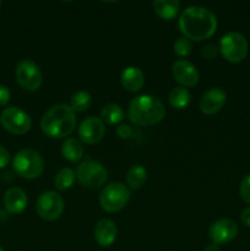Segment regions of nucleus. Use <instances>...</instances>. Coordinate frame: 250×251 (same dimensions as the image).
I'll return each instance as SVG.
<instances>
[{"mask_svg": "<svg viewBox=\"0 0 250 251\" xmlns=\"http://www.w3.org/2000/svg\"><path fill=\"white\" fill-rule=\"evenodd\" d=\"M0 251H5V250H4V248H2L1 245H0Z\"/></svg>", "mask_w": 250, "mask_h": 251, "instance_id": "obj_33", "label": "nucleus"}, {"mask_svg": "<svg viewBox=\"0 0 250 251\" xmlns=\"http://www.w3.org/2000/svg\"><path fill=\"white\" fill-rule=\"evenodd\" d=\"M152 7L161 19L169 21L178 15L180 10V2L178 0H154L152 2Z\"/></svg>", "mask_w": 250, "mask_h": 251, "instance_id": "obj_18", "label": "nucleus"}, {"mask_svg": "<svg viewBox=\"0 0 250 251\" xmlns=\"http://www.w3.org/2000/svg\"><path fill=\"white\" fill-rule=\"evenodd\" d=\"M10 97H11V93L9 88L4 85H0V107L6 105L10 102Z\"/></svg>", "mask_w": 250, "mask_h": 251, "instance_id": "obj_29", "label": "nucleus"}, {"mask_svg": "<svg viewBox=\"0 0 250 251\" xmlns=\"http://www.w3.org/2000/svg\"><path fill=\"white\" fill-rule=\"evenodd\" d=\"M12 168L19 176L24 179H36L44 171V161L41 154L32 149H24L15 154Z\"/></svg>", "mask_w": 250, "mask_h": 251, "instance_id": "obj_4", "label": "nucleus"}, {"mask_svg": "<svg viewBox=\"0 0 250 251\" xmlns=\"http://www.w3.org/2000/svg\"><path fill=\"white\" fill-rule=\"evenodd\" d=\"M218 53H220V48H218L216 44H212V43L205 44V46L202 47V49H201V55H202L205 59H207V60L216 59V56L218 55Z\"/></svg>", "mask_w": 250, "mask_h": 251, "instance_id": "obj_27", "label": "nucleus"}, {"mask_svg": "<svg viewBox=\"0 0 250 251\" xmlns=\"http://www.w3.org/2000/svg\"><path fill=\"white\" fill-rule=\"evenodd\" d=\"M239 194L240 198L250 205V174L244 176L239 186Z\"/></svg>", "mask_w": 250, "mask_h": 251, "instance_id": "obj_26", "label": "nucleus"}, {"mask_svg": "<svg viewBox=\"0 0 250 251\" xmlns=\"http://www.w3.org/2000/svg\"><path fill=\"white\" fill-rule=\"evenodd\" d=\"M105 134L104 123L100 118L88 117L78 126L80 141L86 145H95L103 139Z\"/></svg>", "mask_w": 250, "mask_h": 251, "instance_id": "obj_12", "label": "nucleus"}, {"mask_svg": "<svg viewBox=\"0 0 250 251\" xmlns=\"http://www.w3.org/2000/svg\"><path fill=\"white\" fill-rule=\"evenodd\" d=\"M227 95L225 91L220 87H213L206 91L200 100V110L203 114H216L220 112L225 105Z\"/></svg>", "mask_w": 250, "mask_h": 251, "instance_id": "obj_14", "label": "nucleus"}, {"mask_svg": "<svg viewBox=\"0 0 250 251\" xmlns=\"http://www.w3.org/2000/svg\"><path fill=\"white\" fill-rule=\"evenodd\" d=\"M1 5H2V2H1V1H0V7H1Z\"/></svg>", "mask_w": 250, "mask_h": 251, "instance_id": "obj_34", "label": "nucleus"}, {"mask_svg": "<svg viewBox=\"0 0 250 251\" xmlns=\"http://www.w3.org/2000/svg\"><path fill=\"white\" fill-rule=\"evenodd\" d=\"M166 115V108L157 97L151 95H140L130 102L127 118L139 126H151L162 122Z\"/></svg>", "mask_w": 250, "mask_h": 251, "instance_id": "obj_3", "label": "nucleus"}, {"mask_svg": "<svg viewBox=\"0 0 250 251\" xmlns=\"http://www.w3.org/2000/svg\"><path fill=\"white\" fill-rule=\"evenodd\" d=\"M220 53L227 61L233 64L240 63L248 55V41L239 32H228L220 41Z\"/></svg>", "mask_w": 250, "mask_h": 251, "instance_id": "obj_5", "label": "nucleus"}, {"mask_svg": "<svg viewBox=\"0 0 250 251\" xmlns=\"http://www.w3.org/2000/svg\"><path fill=\"white\" fill-rule=\"evenodd\" d=\"M61 154L66 161L71 163H76L83 156L82 142L75 137H69L61 145Z\"/></svg>", "mask_w": 250, "mask_h": 251, "instance_id": "obj_19", "label": "nucleus"}, {"mask_svg": "<svg viewBox=\"0 0 250 251\" xmlns=\"http://www.w3.org/2000/svg\"><path fill=\"white\" fill-rule=\"evenodd\" d=\"M91 103H92V97L87 91H77L74 93L70 98V107L74 112H85L90 108Z\"/></svg>", "mask_w": 250, "mask_h": 251, "instance_id": "obj_24", "label": "nucleus"}, {"mask_svg": "<svg viewBox=\"0 0 250 251\" xmlns=\"http://www.w3.org/2000/svg\"><path fill=\"white\" fill-rule=\"evenodd\" d=\"M76 127V115L69 104H56L47 110L41 119V129L51 139H63L73 134Z\"/></svg>", "mask_w": 250, "mask_h": 251, "instance_id": "obj_2", "label": "nucleus"}, {"mask_svg": "<svg viewBox=\"0 0 250 251\" xmlns=\"http://www.w3.org/2000/svg\"><path fill=\"white\" fill-rule=\"evenodd\" d=\"M117 135L122 140H127L132 136V129L130 125L122 124L117 127Z\"/></svg>", "mask_w": 250, "mask_h": 251, "instance_id": "obj_28", "label": "nucleus"}, {"mask_svg": "<svg viewBox=\"0 0 250 251\" xmlns=\"http://www.w3.org/2000/svg\"><path fill=\"white\" fill-rule=\"evenodd\" d=\"M240 220H242V222L244 223L247 227L250 228V206L249 207L244 208V210L240 212Z\"/></svg>", "mask_w": 250, "mask_h": 251, "instance_id": "obj_31", "label": "nucleus"}, {"mask_svg": "<svg viewBox=\"0 0 250 251\" xmlns=\"http://www.w3.org/2000/svg\"><path fill=\"white\" fill-rule=\"evenodd\" d=\"M123 87L129 92H137L145 85V74L137 66H127L120 76Z\"/></svg>", "mask_w": 250, "mask_h": 251, "instance_id": "obj_17", "label": "nucleus"}, {"mask_svg": "<svg viewBox=\"0 0 250 251\" xmlns=\"http://www.w3.org/2000/svg\"><path fill=\"white\" fill-rule=\"evenodd\" d=\"M76 180V172L69 167H64L56 173L54 179V185L58 190L65 191L69 190L74 185Z\"/></svg>", "mask_w": 250, "mask_h": 251, "instance_id": "obj_23", "label": "nucleus"}, {"mask_svg": "<svg viewBox=\"0 0 250 251\" xmlns=\"http://www.w3.org/2000/svg\"><path fill=\"white\" fill-rule=\"evenodd\" d=\"M78 183L88 189H98L107 181L108 172L102 163L93 159H86L76 169Z\"/></svg>", "mask_w": 250, "mask_h": 251, "instance_id": "obj_7", "label": "nucleus"}, {"mask_svg": "<svg viewBox=\"0 0 250 251\" xmlns=\"http://www.w3.org/2000/svg\"><path fill=\"white\" fill-rule=\"evenodd\" d=\"M169 104L175 109H184L191 102V93L184 87H174L168 96Z\"/></svg>", "mask_w": 250, "mask_h": 251, "instance_id": "obj_22", "label": "nucleus"}, {"mask_svg": "<svg viewBox=\"0 0 250 251\" xmlns=\"http://www.w3.org/2000/svg\"><path fill=\"white\" fill-rule=\"evenodd\" d=\"M64 199L55 191H46L38 198L36 210L39 217L44 221H55L63 215Z\"/></svg>", "mask_w": 250, "mask_h": 251, "instance_id": "obj_10", "label": "nucleus"}, {"mask_svg": "<svg viewBox=\"0 0 250 251\" xmlns=\"http://www.w3.org/2000/svg\"><path fill=\"white\" fill-rule=\"evenodd\" d=\"M15 76L19 85L24 90L31 91V92L38 90L43 81V75L39 66L29 59L19 61L15 69Z\"/></svg>", "mask_w": 250, "mask_h": 251, "instance_id": "obj_9", "label": "nucleus"}, {"mask_svg": "<svg viewBox=\"0 0 250 251\" xmlns=\"http://www.w3.org/2000/svg\"><path fill=\"white\" fill-rule=\"evenodd\" d=\"M178 26L184 37L201 42L213 36L218 26L217 17L207 7L191 5L180 14Z\"/></svg>", "mask_w": 250, "mask_h": 251, "instance_id": "obj_1", "label": "nucleus"}, {"mask_svg": "<svg viewBox=\"0 0 250 251\" xmlns=\"http://www.w3.org/2000/svg\"><path fill=\"white\" fill-rule=\"evenodd\" d=\"M147 180V171L140 164H135L127 171L126 184L132 190H139Z\"/></svg>", "mask_w": 250, "mask_h": 251, "instance_id": "obj_20", "label": "nucleus"}, {"mask_svg": "<svg viewBox=\"0 0 250 251\" xmlns=\"http://www.w3.org/2000/svg\"><path fill=\"white\" fill-rule=\"evenodd\" d=\"M238 234V226L230 218H222L211 225L208 229V237L212 243L217 245L227 244L232 242Z\"/></svg>", "mask_w": 250, "mask_h": 251, "instance_id": "obj_11", "label": "nucleus"}, {"mask_svg": "<svg viewBox=\"0 0 250 251\" xmlns=\"http://www.w3.org/2000/svg\"><path fill=\"white\" fill-rule=\"evenodd\" d=\"M124 117V109L115 103H108L100 110V118H102L103 123H107L109 125L119 124L120 122H123Z\"/></svg>", "mask_w": 250, "mask_h": 251, "instance_id": "obj_21", "label": "nucleus"}, {"mask_svg": "<svg viewBox=\"0 0 250 251\" xmlns=\"http://www.w3.org/2000/svg\"><path fill=\"white\" fill-rule=\"evenodd\" d=\"M130 200V191L124 184L110 183L103 188L100 195V205L105 212L122 211Z\"/></svg>", "mask_w": 250, "mask_h": 251, "instance_id": "obj_6", "label": "nucleus"}, {"mask_svg": "<svg viewBox=\"0 0 250 251\" xmlns=\"http://www.w3.org/2000/svg\"><path fill=\"white\" fill-rule=\"evenodd\" d=\"M174 53L176 54L180 58H185L193 50V44H191L190 39H188L186 37H179L175 42H174L173 46Z\"/></svg>", "mask_w": 250, "mask_h": 251, "instance_id": "obj_25", "label": "nucleus"}, {"mask_svg": "<svg viewBox=\"0 0 250 251\" xmlns=\"http://www.w3.org/2000/svg\"><path fill=\"white\" fill-rule=\"evenodd\" d=\"M27 195L21 188H10L4 195V207L11 215H19L27 207Z\"/></svg>", "mask_w": 250, "mask_h": 251, "instance_id": "obj_16", "label": "nucleus"}, {"mask_svg": "<svg viewBox=\"0 0 250 251\" xmlns=\"http://www.w3.org/2000/svg\"><path fill=\"white\" fill-rule=\"evenodd\" d=\"M203 251H221V248H220V245L215 244V243H211V244L206 245Z\"/></svg>", "mask_w": 250, "mask_h": 251, "instance_id": "obj_32", "label": "nucleus"}, {"mask_svg": "<svg viewBox=\"0 0 250 251\" xmlns=\"http://www.w3.org/2000/svg\"><path fill=\"white\" fill-rule=\"evenodd\" d=\"M172 74L183 87H194L199 82L198 69L185 59H178L172 64Z\"/></svg>", "mask_w": 250, "mask_h": 251, "instance_id": "obj_13", "label": "nucleus"}, {"mask_svg": "<svg viewBox=\"0 0 250 251\" xmlns=\"http://www.w3.org/2000/svg\"><path fill=\"white\" fill-rule=\"evenodd\" d=\"M10 162V152L0 145V169L5 168Z\"/></svg>", "mask_w": 250, "mask_h": 251, "instance_id": "obj_30", "label": "nucleus"}, {"mask_svg": "<svg viewBox=\"0 0 250 251\" xmlns=\"http://www.w3.org/2000/svg\"><path fill=\"white\" fill-rule=\"evenodd\" d=\"M0 123L6 131L15 135H24L32 126L31 117L19 107H7L0 114Z\"/></svg>", "mask_w": 250, "mask_h": 251, "instance_id": "obj_8", "label": "nucleus"}, {"mask_svg": "<svg viewBox=\"0 0 250 251\" xmlns=\"http://www.w3.org/2000/svg\"><path fill=\"white\" fill-rule=\"evenodd\" d=\"M117 226L112 220H108V218H102L98 221L93 230L96 242L102 248L110 247L117 239Z\"/></svg>", "mask_w": 250, "mask_h": 251, "instance_id": "obj_15", "label": "nucleus"}]
</instances>
